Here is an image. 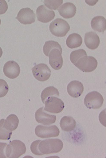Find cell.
Segmentation results:
<instances>
[{"label":"cell","instance_id":"obj_25","mask_svg":"<svg viewBox=\"0 0 106 158\" xmlns=\"http://www.w3.org/2000/svg\"><path fill=\"white\" fill-rule=\"evenodd\" d=\"M44 5L48 8L50 9L56 10L63 3L62 0H58V1H43Z\"/></svg>","mask_w":106,"mask_h":158},{"label":"cell","instance_id":"obj_32","mask_svg":"<svg viewBox=\"0 0 106 158\" xmlns=\"http://www.w3.org/2000/svg\"></svg>","mask_w":106,"mask_h":158},{"label":"cell","instance_id":"obj_31","mask_svg":"<svg viewBox=\"0 0 106 158\" xmlns=\"http://www.w3.org/2000/svg\"><path fill=\"white\" fill-rule=\"evenodd\" d=\"M1 19H0V25H1Z\"/></svg>","mask_w":106,"mask_h":158},{"label":"cell","instance_id":"obj_30","mask_svg":"<svg viewBox=\"0 0 106 158\" xmlns=\"http://www.w3.org/2000/svg\"><path fill=\"white\" fill-rule=\"evenodd\" d=\"M3 54V51L2 50V48L0 47V58L2 57V55Z\"/></svg>","mask_w":106,"mask_h":158},{"label":"cell","instance_id":"obj_5","mask_svg":"<svg viewBox=\"0 0 106 158\" xmlns=\"http://www.w3.org/2000/svg\"><path fill=\"white\" fill-rule=\"evenodd\" d=\"M104 100L102 96L97 91H92L86 96L84 103L88 108L98 109L103 105Z\"/></svg>","mask_w":106,"mask_h":158},{"label":"cell","instance_id":"obj_3","mask_svg":"<svg viewBox=\"0 0 106 158\" xmlns=\"http://www.w3.org/2000/svg\"><path fill=\"white\" fill-rule=\"evenodd\" d=\"M68 23L61 19H57L50 24L49 30L53 35L57 37H65L69 31Z\"/></svg>","mask_w":106,"mask_h":158},{"label":"cell","instance_id":"obj_17","mask_svg":"<svg viewBox=\"0 0 106 158\" xmlns=\"http://www.w3.org/2000/svg\"><path fill=\"white\" fill-rule=\"evenodd\" d=\"M76 122L73 117L70 116H65L61 118L60 126L61 130L65 132L73 131L76 128Z\"/></svg>","mask_w":106,"mask_h":158},{"label":"cell","instance_id":"obj_1","mask_svg":"<svg viewBox=\"0 0 106 158\" xmlns=\"http://www.w3.org/2000/svg\"><path fill=\"white\" fill-rule=\"evenodd\" d=\"M63 143L58 139H51L41 141L38 145V149L42 155L58 153L61 151Z\"/></svg>","mask_w":106,"mask_h":158},{"label":"cell","instance_id":"obj_29","mask_svg":"<svg viewBox=\"0 0 106 158\" xmlns=\"http://www.w3.org/2000/svg\"><path fill=\"white\" fill-rule=\"evenodd\" d=\"M7 146L6 143H0V158H6L5 147Z\"/></svg>","mask_w":106,"mask_h":158},{"label":"cell","instance_id":"obj_11","mask_svg":"<svg viewBox=\"0 0 106 158\" xmlns=\"http://www.w3.org/2000/svg\"><path fill=\"white\" fill-rule=\"evenodd\" d=\"M4 74L10 79H14L18 77L21 72L20 66L14 61L10 60L5 64L3 68Z\"/></svg>","mask_w":106,"mask_h":158},{"label":"cell","instance_id":"obj_28","mask_svg":"<svg viewBox=\"0 0 106 158\" xmlns=\"http://www.w3.org/2000/svg\"><path fill=\"white\" fill-rule=\"evenodd\" d=\"M8 9V5L5 0H0V15L5 13Z\"/></svg>","mask_w":106,"mask_h":158},{"label":"cell","instance_id":"obj_24","mask_svg":"<svg viewBox=\"0 0 106 158\" xmlns=\"http://www.w3.org/2000/svg\"><path fill=\"white\" fill-rule=\"evenodd\" d=\"M5 119L0 120V139L9 140L12 134V131H8L4 127Z\"/></svg>","mask_w":106,"mask_h":158},{"label":"cell","instance_id":"obj_20","mask_svg":"<svg viewBox=\"0 0 106 158\" xmlns=\"http://www.w3.org/2000/svg\"><path fill=\"white\" fill-rule=\"evenodd\" d=\"M19 122V120L18 116L14 114H11L5 120L4 127L8 131H14L18 128Z\"/></svg>","mask_w":106,"mask_h":158},{"label":"cell","instance_id":"obj_13","mask_svg":"<svg viewBox=\"0 0 106 158\" xmlns=\"http://www.w3.org/2000/svg\"><path fill=\"white\" fill-rule=\"evenodd\" d=\"M62 52L58 49H53L50 52L49 63L51 67L55 70H59L63 65Z\"/></svg>","mask_w":106,"mask_h":158},{"label":"cell","instance_id":"obj_26","mask_svg":"<svg viewBox=\"0 0 106 158\" xmlns=\"http://www.w3.org/2000/svg\"><path fill=\"white\" fill-rule=\"evenodd\" d=\"M8 91L9 86L7 82L5 80L0 79V98L5 97Z\"/></svg>","mask_w":106,"mask_h":158},{"label":"cell","instance_id":"obj_7","mask_svg":"<svg viewBox=\"0 0 106 158\" xmlns=\"http://www.w3.org/2000/svg\"><path fill=\"white\" fill-rule=\"evenodd\" d=\"M59 128L55 125L49 127L38 125L35 129L36 135L41 138L57 137L59 136Z\"/></svg>","mask_w":106,"mask_h":158},{"label":"cell","instance_id":"obj_8","mask_svg":"<svg viewBox=\"0 0 106 158\" xmlns=\"http://www.w3.org/2000/svg\"><path fill=\"white\" fill-rule=\"evenodd\" d=\"M33 76L38 81L44 82L47 81L51 76V70L47 65L40 64L32 69Z\"/></svg>","mask_w":106,"mask_h":158},{"label":"cell","instance_id":"obj_4","mask_svg":"<svg viewBox=\"0 0 106 158\" xmlns=\"http://www.w3.org/2000/svg\"><path fill=\"white\" fill-rule=\"evenodd\" d=\"M97 60L92 56H84L78 61L75 66L84 72H92L97 68Z\"/></svg>","mask_w":106,"mask_h":158},{"label":"cell","instance_id":"obj_15","mask_svg":"<svg viewBox=\"0 0 106 158\" xmlns=\"http://www.w3.org/2000/svg\"><path fill=\"white\" fill-rule=\"evenodd\" d=\"M83 85L81 82L77 81H71L68 85L67 92L71 97L78 98L82 94L84 91Z\"/></svg>","mask_w":106,"mask_h":158},{"label":"cell","instance_id":"obj_27","mask_svg":"<svg viewBox=\"0 0 106 158\" xmlns=\"http://www.w3.org/2000/svg\"><path fill=\"white\" fill-rule=\"evenodd\" d=\"M41 141L40 140H37L33 142L30 146V149L32 153L35 155L42 156L41 153L39 151L38 149V145L39 143Z\"/></svg>","mask_w":106,"mask_h":158},{"label":"cell","instance_id":"obj_6","mask_svg":"<svg viewBox=\"0 0 106 158\" xmlns=\"http://www.w3.org/2000/svg\"><path fill=\"white\" fill-rule=\"evenodd\" d=\"M44 110L52 114H59L62 111L65 107L64 103L60 99L53 96L45 100Z\"/></svg>","mask_w":106,"mask_h":158},{"label":"cell","instance_id":"obj_16","mask_svg":"<svg viewBox=\"0 0 106 158\" xmlns=\"http://www.w3.org/2000/svg\"><path fill=\"white\" fill-rule=\"evenodd\" d=\"M100 40L97 33L91 31L86 33L84 36V43L86 47L91 50H95L99 46Z\"/></svg>","mask_w":106,"mask_h":158},{"label":"cell","instance_id":"obj_10","mask_svg":"<svg viewBox=\"0 0 106 158\" xmlns=\"http://www.w3.org/2000/svg\"><path fill=\"white\" fill-rule=\"evenodd\" d=\"M43 108V107L40 108L36 111L35 115L36 121L38 123L45 126H49L54 123L57 120V116L45 113Z\"/></svg>","mask_w":106,"mask_h":158},{"label":"cell","instance_id":"obj_14","mask_svg":"<svg viewBox=\"0 0 106 158\" xmlns=\"http://www.w3.org/2000/svg\"><path fill=\"white\" fill-rule=\"evenodd\" d=\"M58 10L61 17L64 19H69L75 16L77 9L73 3L67 2L61 5Z\"/></svg>","mask_w":106,"mask_h":158},{"label":"cell","instance_id":"obj_22","mask_svg":"<svg viewBox=\"0 0 106 158\" xmlns=\"http://www.w3.org/2000/svg\"><path fill=\"white\" fill-rule=\"evenodd\" d=\"M53 49H58L62 52V50L59 43L53 40L46 41L43 48V52L45 56H49L50 52Z\"/></svg>","mask_w":106,"mask_h":158},{"label":"cell","instance_id":"obj_21","mask_svg":"<svg viewBox=\"0 0 106 158\" xmlns=\"http://www.w3.org/2000/svg\"><path fill=\"white\" fill-rule=\"evenodd\" d=\"M53 96L59 97V93L57 89L54 86H49L46 87L42 91L41 95V98L42 102L44 103L45 100L49 97Z\"/></svg>","mask_w":106,"mask_h":158},{"label":"cell","instance_id":"obj_18","mask_svg":"<svg viewBox=\"0 0 106 158\" xmlns=\"http://www.w3.org/2000/svg\"><path fill=\"white\" fill-rule=\"evenodd\" d=\"M91 26L95 31L104 32L106 29V20L102 16H96L91 21Z\"/></svg>","mask_w":106,"mask_h":158},{"label":"cell","instance_id":"obj_12","mask_svg":"<svg viewBox=\"0 0 106 158\" xmlns=\"http://www.w3.org/2000/svg\"><path fill=\"white\" fill-rule=\"evenodd\" d=\"M37 16L38 21L42 23H48L55 18L54 11L48 9L44 5H40L37 8Z\"/></svg>","mask_w":106,"mask_h":158},{"label":"cell","instance_id":"obj_2","mask_svg":"<svg viewBox=\"0 0 106 158\" xmlns=\"http://www.w3.org/2000/svg\"><path fill=\"white\" fill-rule=\"evenodd\" d=\"M26 152L25 144L19 140H14L7 145L5 153L7 158H18L24 155Z\"/></svg>","mask_w":106,"mask_h":158},{"label":"cell","instance_id":"obj_23","mask_svg":"<svg viewBox=\"0 0 106 158\" xmlns=\"http://www.w3.org/2000/svg\"><path fill=\"white\" fill-rule=\"evenodd\" d=\"M86 56H87L86 51L83 49H79L73 51L71 53L70 59L72 63L75 64L80 58Z\"/></svg>","mask_w":106,"mask_h":158},{"label":"cell","instance_id":"obj_19","mask_svg":"<svg viewBox=\"0 0 106 158\" xmlns=\"http://www.w3.org/2000/svg\"><path fill=\"white\" fill-rule=\"evenodd\" d=\"M82 38L80 35L76 33H73L69 35L66 40L67 46L69 48H78L81 45Z\"/></svg>","mask_w":106,"mask_h":158},{"label":"cell","instance_id":"obj_9","mask_svg":"<svg viewBox=\"0 0 106 158\" xmlns=\"http://www.w3.org/2000/svg\"><path fill=\"white\" fill-rule=\"evenodd\" d=\"M16 19L22 24H30L35 21L36 15L32 10L26 7L19 11Z\"/></svg>","mask_w":106,"mask_h":158}]
</instances>
